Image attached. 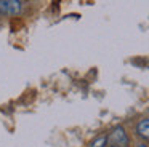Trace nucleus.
Instances as JSON below:
<instances>
[{
  "label": "nucleus",
  "instance_id": "1",
  "mask_svg": "<svg viewBox=\"0 0 149 147\" xmlns=\"http://www.w3.org/2000/svg\"><path fill=\"white\" fill-rule=\"evenodd\" d=\"M128 134H127L125 128L117 125L109 131V134L106 136V146L107 147H128Z\"/></svg>",
  "mask_w": 149,
  "mask_h": 147
},
{
  "label": "nucleus",
  "instance_id": "2",
  "mask_svg": "<svg viewBox=\"0 0 149 147\" xmlns=\"http://www.w3.org/2000/svg\"><path fill=\"white\" fill-rule=\"evenodd\" d=\"M23 11V2L19 0H0V15L16 16Z\"/></svg>",
  "mask_w": 149,
  "mask_h": 147
},
{
  "label": "nucleus",
  "instance_id": "3",
  "mask_svg": "<svg viewBox=\"0 0 149 147\" xmlns=\"http://www.w3.org/2000/svg\"><path fill=\"white\" fill-rule=\"evenodd\" d=\"M136 134L141 139L149 141V118H143L138 125H136Z\"/></svg>",
  "mask_w": 149,
  "mask_h": 147
},
{
  "label": "nucleus",
  "instance_id": "4",
  "mask_svg": "<svg viewBox=\"0 0 149 147\" xmlns=\"http://www.w3.org/2000/svg\"><path fill=\"white\" fill-rule=\"evenodd\" d=\"M90 147H106V136H98L96 139L90 144Z\"/></svg>",
  "mask_w": 149,
  "mask_h": 147
},
{
  "label": "nucleus",
  "instance_id": "5",
  "mask_svg": "<svg viewBox=\"0 0 149 147\" xmlns=\"http://www.w3.org/2000/svg\"><path fill=\"white\" fill-rule=\"evenodd\" d=\"M136 147H148V146H144V144H139V146H136Z\"/></svg>",
  "mask_w": 149,
  "mask_h": 147
}]
</instances>
